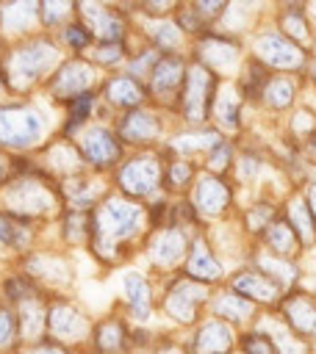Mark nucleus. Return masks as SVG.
I'll use <instances>...</instances> for the list:
<instances>
[{
  "label": "nucleus",
  "mask_w": 316,
  "mask_h": 354,
  "mask_svg": "<svg viewBox=\"0 0 316 354\" xmlns=\"http://www.w3.org/2000/svg\"><path fill=\"white\" fill-rule=\"evenodd\" d=\"M125 296L130 299L136 318H144V315H147V299H150V290H147V282H144L139 274L125 277Z\"/></svg>",
  "instance_id": "cd10ccee"
},
{
  "label": "nucleus",
  "mask_w": 316,
  "mask_h": 354,
  "mask_svg": "<svg viewBox=\"0 0 316 354\" xmlns=\"http://www.w3.org/2000/svg\"><path fill=\"white\" fill-rule=\"evenodd\" d=\"M169 174H172V185H183V183L188 180V174H191V169H188L186 163H175V166L169 169Z\"/></svg>",
  "instance_id": "37998d69"
},
{
  "label": "nucleus",
  "mask_w": 316,
  "mask_h": 354,
  "mask_svg": "<svg viewBox=\"0 0 316 354\" xmlns=\"http://www.w3.org/2000/svg\"><path fill=\"white\" fill-rule=\"evenodd\" d=\"M200 299H205V288H200V285H177L172 293H169V299H166V310H169V315H175L177 321H183V324H191L194 321V310H197V301Z\"/></svg>",
  "instance_id": "ddd939ff"
},
{
  "label": "nucleus",
  "mask_w": 316,
  "mask_h": 354,
  "mask_svg": "<svg viewBox=\"0 0 316 354\" xmlns=\"http://www.w3.org/2000/svg\"><path fill=\"white\" fill-rule=\"evenodd\" d=\"M286 221L291 224V230H294V235H297V241L302 246H313V241H316V221L310 216V207H308L305 196H294L288 202Z\"/></svg>",
  "instance_id": "4468645a"
},
{
  "label": "nucleus",
  "mask_w": 316,
  "mask_h": 354,
  "mask_svg": "<svg viewBox=\"0 0 316 354\" xmlns=\"http://www.w3.org/2000/svg\"><path fill=\"white\" fill-rule=\"evenodd\" d=\"M266 83H269V77H266V66H263V64H258V61L247 64L244 77H241V94H244V97L258 100V97H263Z\"/></svg>",
  "instance_id": "bb28decb"
},
{
  "label": "nucleus",
  "mask_w": 316,
  "mask_h": 354,
  "mask_svg": "<svg viewBox=\"0 0 316 354\" xmlns=\"http://www.w3.org/2000/svg\"><path fill=\"white\" fill-rule=\"evenodd\" d=\"M188 274H191V277H197V279H205V282L219 279L222 266L213 260V254L208 252L205 241H194L191 254H188Z\"/></svg>",
  "instance_id": "6ab92c4d"
},
{
  "label": "nucleus",
  "mask_w": 316,
  "mask_h": 354,
  "mask_svg": "<svg viewBox=\"0 0 316 354\" xmlns=\"http://www.w3.org/2000/svg\"><path fill=\"white\" fill-rule=\"evenodd\" d=\"M227 163H230V147H227L225 141H219V144L211 149V160H208V166H211L213 171H222Z\"/></svg>",
  "instance_id": "e433bc0d"
},
{
  "label": "nucleus",
  "mask_w": 316,
  "mask_h": 354,
  "mask_svg": "<svg viewBox=\"0 0 316 354\" xmlns=\"http://www.w3.org/2000/svg\"><path fill=\"white\" fill-rule=\"evenodd\" d=\"M308 14H313V17H316V3H313V6H308Z\"/></svg>",
  "instance_id": "3c124183"
},
{
  "label": "nucleus",
  "mask_w": 316,
  "mask_h": 354,
  "mask_svg": "<svg viewBox=\"0 0 316 354\" xmlns=\"http://www.w3.org/2000/svg\"><path fill=\"white\" fill-rule=\"evenodd\" d=\"M310 75H313V83H316V64H313V72Z\"/></svg>",
  "instance_id": "603ef678"
},
{
  "label": "nucleus",
  "mask_w": 316,
  "mask_h": 354,
  "mask_svg": "<svg viewBox=\"0 0 316 354\" xmlns=\"http://www.w3.org/2000/svg\"><path fill=\"white\" fill-rule=\"evenodd\" d=\"M33 11H36V6H30V3H14L6 8V22L11 28H25L33 19Z\"/></svg>",
  "instance_id": "72a5a7b5"
},
{
  "label": "nucleus",
  "mask_w": 316,
  "mask_h": 354,
  "mask_svg": "<svg viewBox=\"0 0 316 354\" xmlns=\"http://www.w3.org/2000/svg\"><path fill=\"white\" fill-rule=\"evenodd\" d=\"M86 113H89V97H80V100L75 102V111H72V122H80Z\"/></svg>",
  "instance_id": "a18cd8bd"
},
{
  "label": "nucleus",
  "mask_w": 316,
  "mask_h": 354,
  "mask_svg": "<svg viewBox=\"0 0 316 354\" xmlns=\"http://www.w3.org/2000/svg\"><path fill=\"white\" fill-rule=\"evenodd\" d=\"M258 64H266L269 69H280V72H297L305 66V47L294 44L291 39H286L277 30H263L255 36L252 44Z\"/></svg>",
  "instance_id": "f257e3e1"
},
{
  "label": "nucleus",
  "mask_w": 316,
  "mask_h": 354,
  "mask_svg": "<svg viewBox=\"0 0 316 354\" xmlns=\"http://www.w3.org/2000/svg\"><path fill=\"white\" fill-rule=\"evenodd\" d=\"M50 326L61 337H78V335H83L86 324H83V318L72 307H55L53 315H50Z\"/></svg>",
  "instance_id": "b1692460"
},
{
  "label": "nucleus",
  "mask_w": 316,
  "mask_h": 354,
  "mask_svg": "<svg viewBox=\"0 0 316 354\" xmlns=\"http://www.w3.org/2000/svg\"><path fill=\"white\" fill-rule=\"evenodd\" d=\"M97 58H100V61H116V58H119V47H116V44L103 47V50L97 53Z\"/></svg>",
  "instance_id": "49530a36"
},
{
  "label": "nucleus",
  "mask_w": 316,
  "mask_h": 354,
  "mask_svg": "<svg viewBox=\"0 0 316 354\" xmlns=\"http://www.w3.org/2000/svg\"><path fill=\"white\" fill-rule=\"evenodd\" d=\"M263 238H266L269 252L277 254V257L294 254V249L299 246V241H297V235H294V230H291V224H288L286 218H274V221L266 227Z\"/></svg>",
  "instance_id": "dca6fc26"
},
{
  "label": "nucleus",
  "mask_w": 316,
  "mask_h": 354,
  "mask_svg": "<svg viewBox=\"0 0 316 354\" xmlns=\"http://www.w3.org/2000/svg\"><path fill=\"white\" fill-rule=\"evenodd\" d=\"M67 39L72 41V47H83V44L89 41V30H86V28L72 25V28H67Z\"/></svg>",
  "instance_id": "ea45409f"
},
{
  "label": "nucleus",
  "mask_w": 316,
  "mask_h": 354,
  "mask_svg": "<svg viewBox=\"0 0 316 354\" xmlns=\"http://www.w3.org/2000/svg\"><path fill=\"white\" fill-rule=\"evenodd\" d=\"M233 346V332L222 321H208L194 337V354H227Z\"/></svg>",
  "instance_id": "9d476101"
},
{
  "label": "nucleus",
  "mask_w": 316,
  "mask_h": 354,
  "mask_svg": "<svg viewBox=\"0 0 316 354\" xmlns=\"http://www.w3.org/2000/svg\"><path fill=\"white\" fill-rule=\"evenodd\" d=\"M294 130H299L302 136H305V133H308V136L313 133V119L308 116V111H299V113L294 116Z\"/></svg>",
  "instance_id": "a19ab883"
},
{
  "label": "nucleus",
  "mask_w": 316,
  "mask_h": 354,
  "mask_svg": "<svg viewBox=\"0 0 316 354\" xmlns=\"http://www.w3.org/2000/svg\"><path fill=\"white\" fill-rule=\"evenodd\" d=\"M241 351L244 354H277L274 340L263 332V329H252L241 337Z\"/></svg>",
  "instance_id": "7c9ffc66"
},
{
  "label": "nucleus",
  "mask_w": 316,
  "mask_h": 354,
  "mask_svg": "<svg viewBox=\"0 0 316 354\" xmlns=\"http://www.w3.org/2000/svg\"><path fill=\"white\" fill-rule=\"evenodd\" d=\"M294 94H297V88H294V83H291L288 77H272V80L266 83L261 100H266L272 108L283 111V108H288V105L294 102Z\"/></svg>",
  "instance_id": "393cba45"
},
{
  "label": "nucleus",
  "mask_w": 316,
  "mask_h": 354,
  "mask_svg": "<svg viewBox=\"0 0 316 354\" xmlns=\"http://www.w3.org/2000/svg\"><path fill=\"white\" fill-rule=\"evenodd\" d=\"M97 340H100V348H103V351H116L119 343H122V332H119V326H114V324L108 326V324H105V326L100 329V337H97Z\"/></svg>",
  "instance_id": "c9c22d12"
},
{
  "label": "nucleus",
  "mask_w": 316,
  "mask_h": 354,
  "mask_svg": "<svg viewBox=\"0 0 316 354\" xmlns=\"http://www.w3.org/2000/svg\"><path fill=\"white\" fill-rule=\"evenodd\" d=\"M305 202H308V207H310V216H313V221H316V185H310V188H308V196H305Z\"/></svg>",
  "instance_id": "de8ad7c7"
},
{
  "label": "nucleus",
  "mask_w": 316,
  "mask_h": 354,
  "mask_svg": "<svg viewBox=\"0 0 316 354\" xmlns=\"http://www.w3.org/2000/svg\"><path fill=\"white\" fill-rule=\"evenodd\" d=\"M11 332H14V326H11V315H8L6 310H0V346H6V343L11 340Z\"/></svg>",
  "instance_id": "79ce46f5"
},
{
  "label": "nucleus",
  "mask_w": 316,
  "mask_h": 354,
  "mask_svg": "<svg viewBox=\"0 0 316 354\" xmlns=\"http://www.w3.org/2000/svg\"><path fill=\"white\" fill-rule=\"evenodd\" d=\"M216 80H213V75L202 66V64H197V66H191V72H188V80H186V116L188 119H205V111L213 105V97H216Z\"/></svg>",
  "instance_id": "20e7f679"
},
{
  "label": "nucleus",
  "mask_w": 316,
  "mask_h": 354,
  "mask_svg": "<svg viewBox=\"0 0 316 354\" xmlns=\"http://www.w3.org/2000/svg\"><path fill=\"white\" fill-rule=\"evenodd\" d=\"M200 58H202V66H213L216 72H236L238 66V58H241V50L236 41L230 39H219V36H205L202 44H200Z\"/></svg>",
  "instance_id": "39448f33"
},
{
  "label": "nucleus",
  "mask_w": 316,
  "mask_h": 354,
  "mask_svg": "<svg viewBox=\"0 0 316 354\" xmlns=\"http://www.w3.org/2000/svg\"><path fill=\"white\" fill-rule=\"evenodd\" d=\"M108 100L119 102V105H133V102L141 100V91L130 77H116V80L108 83Z\"/></svg>",
  "instance_id": "c756f323"
},
{
  "label": "nucleus",
  "mask_w": 316,
  "mask_h": 354,
  "mask_svg": "<svg viewBox=\"0 0 316 354\" xmlns=\"http://www.w3.org/2000/svg\"><path fill=\"white\" fill-rule=\"evenodd\" d=\"M141 221V210L130 202H108L97 218V227L105 235H130Z\"/></svg>",
  "instance_id": "0eeeda50"
},
{
  "label": "nucleus",
  "mask_w": 316,
  "mask_h": 354,
  "mask_svg": "<svg viewBox=\"0 0 316 354\" xmlns=\"http://www.w3.org/2000/svg\"><path fill=\"white\" fill-rule=\"evenodd\" d=\"M6 199L17 213H42L50 207V194L39 183H30V180H17L8 188Z\"/></svg>",
  "instance_id": "6e6552de"
},
{
  "label": "nucleus",
  "mask_w": 316,
  "mask_h": 354,
  "mask_svg": "<svg viewBox=\"0 0 316 354\" xmlns=\"http://www.w3.org/2000/svg\"><path fill=\"white\" fill-rule=\"evenodd\" d=\"M67 11H69L67 3H42V6H39V14H42V19H44L47 25L58 22V17H64Z\"/></svg>",
  "instance_id": "4c0bfd02"
},
{
  "label": "nucleus",
  "mask_w": 316,
  "mask_h": 354,
  "mask_svg": "<svg viewBox=\"0 0 316 354\" xmlns=\"http://www.w3.org/2000/svg\"><path fill=\"white\" fill-rule=\"evenodd\" d=\"M86 14L94 19V22H91V28H94L103 39H116V36H119V30H122V28H119V22H116L114 17H108L100 6H86Z\"/></svg>",
  "instance_id": "2f4dec72"
},
{
  "label": "nucleus",
  "mask_w": 316,
  "mask_h": 354,
  "mask_svg": "<svg viewBox=\"0 0 316 354\" xmlns=\"http://www.w3.org/2000/svg\"><path fill=\"white\" fill-rule=\"evenodd\" d=\"M155 39H158L161 47H175L177 44V28L175 25H161L155 30Z\"/></svg>",
  "instance_id": "58836bf2"
},
{
  "label": "nucleus",
  "mask_w": 316,
  "mask_h": 354,
  "mask_svg": "<svg viewBox=\"0 0 316 354\" xmlns=\"http://www.w3.org/2000/svg\"><path fill=\"white\" fill-rule=\"evenodd\" d=\"M0 171H3V163H0Z\"/></svg>",
  "instance_id": "5fc2aeb1"
},
{
  "label": "nucleus",
  "mask_w": 316,
  "mask_h": 354,
  "mask_svg": "<svg viewBox=\"0 0 316 354\" xmlns=\"http://www.w3.org/2000/svg\"><path fill=\"white\" fill-rule=\"evenodd\" d=\"M213 111H216V119L225 127H238V122H241V100L230 86H225L213 97Z\"/></svg>",
  "instance_id": "aec40b11"
},
{
  "label": "nucleus",
  "mask_w": 316,
  "mask_h": 354,
  "mask_svg": "<svg viewBox=\"0 0 316 354\" xmlns=\"http://www.w3.org/2000/svg\"><path fill=\"white\" fill-rule=\"evenodd\" d=\"M233 293L244 296L247 301H258V304H272L280 299V288L261 271H241L233 277L230 282Z\"/></svg>",
  "instance_id": "423d86ee"
},
{
  "label": "nucleus",
  "mask_w": 316,
  "mask_h": 354,
  "mask_svg": "<svg viewBox=\"0 0 316 354\" xmlns=\"http://www.w3.org/2000/svg\"><path fill=\"white\" fill-rule=\"evenodd\" d=\"M119 180H122L125 191H130V194H150L158 183V166H155V160H147V158L130 160L122 169Z\"/></svg>",
  "instance_id": "9b49d317"
},
{
  "label": "nucleus",
  "mask_w": 316,
  "mask_h": 354,
  "mask_svg": "<svg viewBox=\"0 0 316 354\" xmlns=\"http://www.w3.org/2000/svg\"><path fill=\"white\" fill-rule=\"evenodd\" d=\"M255 174H258V160L244 158V160H241V166H238V177H241V180H252Z\"/></svg>",
  "instance_id": "c03bdc74"
},
{
  "label": "nucleus",
  "mask_w": 316,
  "mask_h": 354,
  "mask_svg": "<svg viewBox=\"0 0 316 354\" xmlns=\"http://www.w3.org/2000/svg\"><path fill=\"white\" fill-rule=\"evenodd\" d=\"M183 235L177 232V230H164L161 235H155L152 238V243H150V254H152V260L155 263H161V266H169V263H175L180 254H183Z\"/></svg>",
  "instance_id": "a211bd4d"
},
{
  "label": "nucleus",
  "mask_w": 316,
  "mask_h": 354,
  "mask_svg": "<svg viewBox=\"0 0 316 354\" xmlns=\"http://www.w3.org/2000/svg\"><path fill=\"white\" fill-rule=\"evenodd\" d=\"M155 119L144 111H133L125 122H122V133L125 138H133V141H144V138H152L155 136Z\"/></svg>",
  "instance_id": "a878e982"
},
{
  "label": "nucleus",
  "mask_w": 316,
  "mask_h": 354,
  "mask_svg": "<svg viewBox=\"0 0 316 354\" xmlns=\"http://www.w3.org/2000/svg\"><path fill=\"white\" fill-rule=\"evenodd\" d=\"M33 354H64V351H58V348H53V346H42V348H36Z\"/></svg>",
  "instance_id": "8fccbe9b"
},
{
  "label": "nucleus",
  "mask_w": 316,
  "mask_h": 354,
  "mask_svg": "<svg viewBox=\"0 0 316 354\" xmlns=\"http://www.w3.org/2000/svg\"><path fill=\"white\" fill-rule=\"evenodd\" d=\"M164 354H177V351H164Z\"/></svg>",
  "instance_id": "864d4df0"
},
{
  "label": "nucleus",
  "mask_w": 316,
  "mask_h": 354,
  "mask_svg": "<svg viewBox=\"0 0 316 354\" xmlns=\"http://www.w3.org/2000/svg\"><path fill=\"white\" fill-rule=\"evenodd\" d=\"M180 75H183V66H180V61H175V58H166V61H161V64L155 66V72H152V86H155L158 91L175 88V83L180 80Z\"/></svg>",
  "instance_id": "c85d7f7f"
},
{
  "label": "nucleus",
  "mask_w": 316,
  "mask_h": 354,
  "mask_svg": "<svg viewBox=\"0 0 316 354\" xmlns=\"http://www.w3.org/2000/svg\"><path fill=\"white\" fill-rule=\"evenodd\" d=\"M280 28H283V36H286V39H291V41L299 44V47H308L310 30H308V17L302 14V8H288V11L283 14Z\"/></svg>",
  "instance_id": "5701e85b"
},
{
  "label": "nucleus",
  "mask_w": 316,
  "mask_h": 354,
  "mask_svg": "<svg viewBox=\"0 0 316 354\" xmlns=\"http://www.w3.org/2000/svg\"><path fill=\"white\" fill-rule=\"evenodd\" d=\"M283 318L288 321V326L294 329V335L302 337H316V304L302 299V296H291L283 301Z\"/></svg>",
  "instance_id": "1a4fd4ad"
},
{
  "label": "nucleus",
  "mask_w": 316,
  "mask_h": 354,
  "mask_svg": "<svg viewBox=\"0 0 316 354\" xmlns=\"http://www.w3.org/2000/svg\"><path fill=\"white\" fill-rule=\"evenodd\" d=\"M258 263H261V268H258V271H261V274H266V277H269L280 290H286V288L297 279V268H294L291 263H283L277 254H263Z\"/></svg>",
  "instance_id": "4be33fe9"
},
{
  "label": "nucleus",
  "mask_w": 316,
  "mask_h": 354,
  "mask_svg": "<svg viewBox=\"0 0 316 354\" xmlns=\"http://www.w3.org/2000/svg\"><path fill=\"white\" fill-rule=\"evenodd\" d=\"M274 221V207L272 205H255L252 210H249V216H247V227L252 230V232H266V227Z\"/></svg>",
  "instance_id": "473e14b6"
},
{
  "label": "nucleus",
  "mask_w": 316,
  "mask_h": 354,
  "mask_svg": "<svg viewBox=\"0 0 316 354\" xmlns=\"http://www.w3.org/2000/svg\"><path fill=\"white\" fill-rule=\"evenodd\" d=\"M230 202V191L219 177H202L194 188V207L202 213H219Z\"/></svg>",
  "instance_id": "f8f14e48"
},
{
  "label": "nucleus",
  "mask_w": 316,
  "mask_h": 354,
  "mask_svg": "<svg viewBox=\"0 0 316 354\" xmlns=\"http://www.w3.org/2000/svg\"><path fill=\"white\" fill-rule=\"evenodd\" d=\"M55 58H58V55H55V50H53L47 41H33V44L22 47L19 53H14L11 66H8L11 80H14L17 86H25V83L36 80L39 75H44L47 66L55 64Z\"/></svg>",
  "instance_id": "7ed1b4c3"
},
{
  "label": "nucleus",
  "mask_w": 316,
  "mask_h": 354,
  "mask_svg": "<svg viewBox=\"0 0 316 354\" xmlns=\"http://www.w3.org/2000/svg\"><path fill=\"white\" fill-rule=\"evenodd\" d=\"M44 130V122L36 111L28 108H0V141L11 147H25L36 141Z\"/></svg>",
  "instance_id": "f03ea898"
},
{
  "label": "nucleus",
  "mask_w": 316,
  "mask_h": 354,
  "mask_svg": "<svg viewBox=\"0 0 316 354\" xmlns=\"http://www.w3.org/2000/svg\"><path fill=\"white\" fill-rule=\"evenodd\" d=\"M216 315L219 318H227V321H233V324H241V321H247L255 310H252V301H247L244 296H238V293H222L219 299H216Z\"/></svg>",
  "instance_id": "412c9836"
},
{
  "label": "nucleus",
  "mask_w": 316,
  "mask_h": 354,
  "mask_svg": "<svg viewBox=\"0 0 316 354\" xmlns=\"http://www.w3.org/2000/svg\"><path fill=\"white\" fill-rule=\"evenodd\" d=\"M22 329H25L28 337H33V335L42 329V310H39L36 304H28V307L22 310Z\"/></svg>",
  "instance_id": "f704fd0d"
},
{
  "label": "nucleus",
  "mask_w": 316,
  "mask_h": 354,
  "mask_svg": "<svg viewBox=\"0 0 316 354\" xmlns=\"http://www.w3.org/2000/svg\"><path fill=\"white\" fill-rule=\"evenodd\" d=\"M83 155H86V160L103 166V163L116 160L119 144L114 141L111 133H105V130H91V133H86V138H83Z\"/></svg>",
  "instance_id": "2eb2a0df"
},
{
  "label": "nucleus",
  "mask_w": 316,
  "mask_h": 354,
  "mask_svg": "<svg viewBox=\"0 0 316 354\" xmlns=\"http://www.w3.org/2000/svg\"><path fill=\"white\" fill-rule=\"evenodd\" d=\"M11 241V224L0 218V243H8Z\"/></svg>",
  "instance_id": "09e8293b"
},
{
  "label": "nucleus",
  "mask_w": 316,
  "mask_h": 354,
  "mask_svg": "<svg viewBox=\"0 0 316 354\" xmlns=\"http://www.w3.org/2000/svg\"><path fill=\"white\" fill-rule=\"evenodd\" d=\"M94 72L86 66V64H67L55 80V91L64 94V97H72V94H83L91 83Z\"/></svg>",
  "instance_id": "f3484780"
}]
</instances>
